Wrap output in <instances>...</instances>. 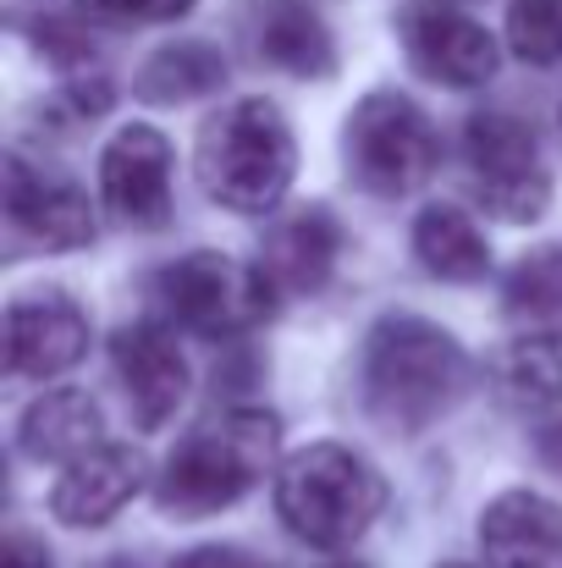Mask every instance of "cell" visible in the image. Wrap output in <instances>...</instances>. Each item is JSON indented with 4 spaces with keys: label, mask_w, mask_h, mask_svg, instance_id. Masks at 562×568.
<instances>
[{
    "label": "cell",
    "mask_w": 562,
    "mask_h": 568,
    "mask_svg": "<svg viewBox=\"0 0 562 568\" xmlns=\"http://www.w3.org/2000/svg\"><path fill=\"white\" fill-rule=\"evenodd\" d=\"M469 381V359L452 332L419 315H386L365 343V397L380 425L419 436L436 425Z\"/></svg>",
    "instance_id": "cell-1"
},
{
    "label": "cell",
    "mask_w": 562,
    "mask_h": 568,
    "mask_svg": "<svg viewBox=\"0 0 562 568\" xmlns=\"http://www.w3.org/2000/svg\"><path fill=\"white\" fill-rule=\"evenodd\" d=\"M193 172H198V189L215 204H226L237 215H265L287 199L293 172H298L293 128L259 94L232 100L226 111H215L204 122L198 150H193Z\"/></svg>",
    "instance_id": "cell-2"
},
{
    "label": "cell",
    "mask_w": 562,
    "mask_h": 568,
    "mask_svg": "<svg viewBox=\"0 0 562 568\" xmlns=\"http://www.w3.org/2000/svg\"><path fill=\"white\" fill-rule=\"evenodd\" d=\"M380 508H386V480L375 475L365 453H354L343 442H315V447L293 453L276 475L282 525L320 552L354 547L380 519Z\"/></svg>",
    "instance_id": "cell-3"
},
{
    "label": "cell",
    "mask_w": 562,
    "mask_h": 568,
    "mask_svg": "<svg viewBox=\"0 0 562 568\" xmlns=\"http://www.w3.org/2000/svg\"><path fill=\"white\" fill-rule=\"evenodd\" d=\"M276 442H282L276 414L232 408L221 425L193 430L166 458V469L155 480V503L177 519H204V514L232 508L237 497H248L265 480V469L276 458Z\"/></svg>",
    "instance_id": "cell-4"
},
{
    "label": "cell",
    "mask_w": 562,
    "mask_h": 568,
    "mask_svg": "<svg viewBox=\"0 0 562 568\" xmlns=\"http://www.w3.org/2000/svg\"><path fill=\"white\" fill-rule=\"evenodd\" d=\"M343 150H348V172L354 183L375 199H402L419 183H430L436 161H441V144H436V128L425 122V111L402 94H365L348 116V133H343Z\"/></svg>",
    "instance_id": "cell-5"
},
{
    "label": "cell",
    "mask_w": 562,
    "mask_h": 568,
    "mask_svg": "<svg viewBox=\"0 0 562 568\" xmlns=\"http://www.w3.org/2000/svg\"><path fill=\"white\" fill-rule=\"evenodd\" d=\"M155 293L198 337H237L270 315V276L215 248H193L161 271Z\"/></svg>",
    "instance_id": "cell-6"
},
{
    "label": "cell",
    "mask_w": 562,
    "mask_h": 568,
    "mask_svg": "<svg viewBox=\"0 0 562 568\" xmlns=\"http://www.w3.org/2000/svg\"><path fill=\"white\" fill-rule=\"evenodd\" d=\"M463 161H469V178L474 193L491 215L502 221H535L552 199V183L541 172V144L535 133L508 116V111H480L469 116L463 128Z\"/></svg>",
    "instance_id": "cell-7"
},
{
    "label": "cell",
    "mask_w": 562,
    "mask_h": 568,
    "mask_svg": "<svg viewBox=\"0 0 562 568\" xmlns=\"http://www.w3.org/2000/svg\"><path fill=\"white\" fill-rule=\"evenodd\" d=\"M397 39L413 61L419 78L447 83V89H480L486 78H497V39L447 6H408L397 17Z\"/></svg>",
    "instance_id": "cell-8"
},
{
    "label": "cell",
    "mask_w": 562,
    "mask_h": 568,
    "mask_svg": "<svg viewBox=\"0 0 562 568\" xmlns=\"http://www.w3.org/2000/svg\"><path fill=\"white\" fill-rule=\"evenodd\" d=\"M100 199L127 226H144V232L166 226L172 221V144L144 122L122 128L100 155Z\"/></svg>",
    "instance_id": "cell-9"
},
{
    "label": "cell",
    "mask_w": 562,
    "mask_h": 568,
    "mask_svg": "<svg viewBox=\"0 0 562 568\" xmlns=\"http://www.w3.org/2000/svg\"><path fill=\"white\" fill-rule=\"evenodd\" d=\"M89 348V315L67 293H33L6 310V371L22 381H50L72 371Z\"/></svg>",
    "instance_id": "cell-10"
},
{
    "label": "cell",
    "mask_w": 562,
    "mask_h": 568,
    "mask_svg": "<svg viewBox=\"0 0 562 568\" xmlns=\"http://www.w3.org/2000/svg\"><path fill=\"white\" fill-rule=\"evenodd\" d=\"M111 359H116V376L122 392L133 403V419L144 430H161L187 397V359L177 348V337L155 321H139L127 332H116L111 343Z\"/></svg>",
    "instance_id": "cell-11"
},
{
    "label": "cell",
    "mask_w": 562,
    "mask_h": 568,
    "mask_svg": "<svg viewBox=\"0 0 562 568\" xmlns=\"http://www.w3.org/2000/svg\"><path fill=\"white\" fill-rule=\"evenodd\" d=\"M139 491H144V458H139L133 447L100 442L94 453H83V458L67 464V475H61L55 491H50V514H55L67 530H100V525H111Z\"/></svg>",
    "instance_id": "cell-12"
},
{
    "label": "cell",
    "mask_w": 562,
    "mask_h": 568,
    "mask_svg": "<svg viewBox=\"0 0 562 568\" xmlns=\"http://www.w3.org/2000/svg\"><path fill=\"white\" fill-rule=\"evenodd\" d=\"M480 552L491 568H562V503L502 491L480 514Z\"/></svg>",
    "instance_id": "cell-13"
},
{
    "label": "cell",
    "mask_w": 562,
    "mask_h": 568,
    "mask_svg": "<svg viewBox=\"0 0 562 568\" xmlns=\"http://www.w3.org/2000/svg\"><path fill=\"white\" fill-rule=\"evenodd\" d=\"M6 210L28 237H39L50 248H78L94 237V215H89L83 189H72L50 172H33L17 155L6 161Z\"/></svg>",
    "instance_id": "cell-14"
},
{
    "label": "cell",
    "mask_w": 562,
    "mask_h": 568,
    "mask_svg": "<svg viewBox=\"0 0 562 568\" xmlns=\"http://www.w3.org/2000/svg\"><path fill=\"white\" fill-rule=\"evenodd\" d=\"M337 254H343V226H337L326 210H304V215H293L287 226L270 232L259 271L270 276V287L315 293V287H326Z\"/></svg>",
    "instance_id": "cell-15"
},
{
    "label": "cell",
    "mask_w": 562,
    "mask_h": 568,
    "mask_svg": "<svg viewBox=\"0 0 562 568\" xmlns=\"http://www.w3.org/2000/svg\"><path fill=\"white\" fill-rule=\"evenodd\" d=\"M100 430L105 425H100V408L89 392H44L28 403L17 442L39 464H72V458L100 447Z\"/></svg>",
    "instance_id": "cell-16"
},
{
    "label": "cell",
    "mask_w": 562,
    "mask_h": 568,
    "mask_svg": "<svg viewBox=\"0 0 562 568\" xmlns=\"http://www.w3.org/2000/svg\"><path fill=\"white\" fill-rule=\"evenodd\" d=\"M413 254L441 282H480L491 271V248H486L480 226L463 210H452V204L419 210V221H413Z\"/></svg>",
    "instance_id": "cell-17"
},
{
    "label": "cell",
    "mask_w": 562,
    "mask_h": 568,
    "mask_svg": "<svg viewBox=\"0 0 562 568\" xmlns=\"http://www.w3.org/2000/svg\"><path fill=\"white\" fill-rule=\"evenodd\" d=\"M508 315L530 332V337H562V243H546L535 254H524L508 271Z\"/></svg>",
    "instance_id": "cell-18"
},
{
    "label": "cell",
    "mask_w": 562,
    "mask_h": 568,
    "mask_svg": "<svg viewBox=\"0 0 562 568\" xmlns=\"http://www.w3.org/2000/svg\"><path fill=\"white\" fill-rule=\"evenodd\" d=\"M259 50H265L270 67H282V72H293V78H326V72L337 67V50H331L326 22H320L315 11H304V6L270 11V22H265V33H259Z\"/></svg>",
    "instance_id": "cell-19"
},
{
    "label": "cell",
    "mask_w": 562,
    "mask_h": 568,
    "mask_svg": "<svg viewBox=\"0 0 562 568\" xmlns=\"http://www.w3.org/2000/svg\"><path fill=\"white\" fill-rule=\"evenodd\" d=\"M221 78H226V61L210 44H166V50H155L144 61L139 94L161 100V105H177V100H193V94H210Z\"/></svg>",
    "instance_id": "cell-20"
},
{
    "label": "cell",
    "mask_w": 562,
    "mask_h": 568,
    "mask_svg": "<svg viewBox=\"0 0 562 568\" xmlns=\"http://www.w3.org/2000/svg\"><path fill=\"white\" fill-rule=\"evenodd\" d=\"M497 381H502V397L519 403V408H552L562 397V354L552 348V337H524L513 343L502 359H497Z\"/></svg>",
    "instance_id": "cell-21"
},
{
    "label": "cell",
    "mask_w": 562,
    "mask_h": 568,
    "mask_svg": "<svg viewBox=\"0 0 562 568\" xmlns=\"http://www.w3.org/2000/svg\"><path fill=\"white\" fill-rule=\"evenodd\" d=\"M508 44L530 67L562 61V0H508Z\"/></svg>",
    "instance_id": "cell-22"
},
{
    "label": "cell",
    "mask_w": 562,
    "mask_h": 568,
    "mask_svg": "<svg viewBox=\"0 0 562 568\" xmlns=\"http://www.w3.org/2000/svg\"><path fill=\"white\" fill-rule=\"evenodd\" d=\"M83 6L100 17H116V22H177L198 0H83Z\"/></svg>",
    "instance_id": "cell-23"
},
{
    "label": "cell",
    "mask_w": 562,
    "mask_h": 568,
    "mask_svg": "<svg viewBox=\"0 0 562 568\" xmlns=\"http://www.w3.org/2000/svg\"><path fill=\"white\" fill-rule=\"evenodd\" d=\"M172 568H265L259 558H248L243 547H193Z\"/></svg>",
    "instance_id": "cell-24"
},
{
    "label": "cell",
    "mask_w": 562,
    "mask_h": 568,
    "mask_svg": "<svg viewBox=\"0 0 562 568\" xmlns=\"http://www.w3.org/2000/svg\"><path fill=\"white\" fill-rule=\"evenodd\" d=\"M0 568H50V564H44V552H39L33 541L11 536V541H6V552H0Z\"/></svg>",
    "instance_id": "cell-25"
},
{
    "label": "cell",
    "mask_w": 562,
    "mask_h": 568,
    "mask_svg": "<svg viewBox=\"0 0 562 568\" xmlns=\"http://www.w3.org/2000/svg\"><path fill=\"white\" fill-rule=\"evenodd\" d=\"M94 568H133L127 558H105V564H94Z\"/></svg>",
    "instance_id": "cell-26"
},
{
    "label": "cell",
    "mask_w": 562,
    "mask_h": 568,
    "mask_svg": "<svg viewBox=\"0 0 562 568\" xmlns=\"http://www.w3.org/2000/svg\"><path fill=\"white\" fill-rule=\"evenodd\" d=\"M326 568H365V564H326Z\"/></svg>",
    "instance_id": "cell-27"
},
{
    "label": "cell",
    "mask_w": 562,
    "mask_h": 568,
    "mask_svg": "<svg viewBox=\"0 0 562 568\" xmlns=\"http://www.w3.org/2000/svg\"><path fill=\"white\" fill-rule=\"evenodd\" d=\"M441 568H474V564H441ZM486 568H491V564H486Z\"/></svg>",
    "instance_id": "cell-28"
}]
</instances>
